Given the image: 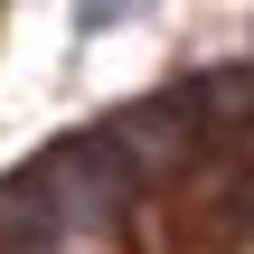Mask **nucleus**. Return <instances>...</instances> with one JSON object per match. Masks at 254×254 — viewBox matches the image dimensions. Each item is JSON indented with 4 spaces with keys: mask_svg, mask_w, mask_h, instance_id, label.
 Wrapping results in <instances>:
<instances>
[{
    "mask_svg": "<svg viewBox=\"0 0 254 254\" xmlns=\"http://www.w3.org/2000/svg\"><path fill=\"white\" fill-rule=\"evenodd\" d=\"M123 198V151L113 141H57L47 160H28L19 179H0V245L19 254H66L104 236Z\"/></svg>",
    "mask_w": 254,
    "mask_h": 254,
    "instance_id": "obj_1",
    "label": "nucleus"
}]
</instances>
